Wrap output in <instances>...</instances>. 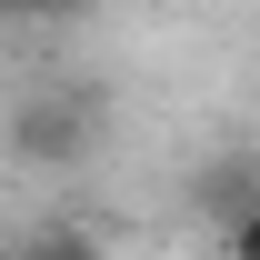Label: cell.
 <instances>
[{"label":"cell","instance_id":"obj_4","mask_svg":"<svg viewBox=\"0 0 260 260\" xmlns=\"http://www.w3.org/2000/svg\"><path fill=\"white\" fill-rule=\"evenodd\" d=\"M210 250H220V260H260V210H240V220H230Z\"/></svg>","mask_w":260,"mask_h":260},{"label":"cell","instance_id":"obj_3","mask_svg":"<svg viewBox=\"0 0 260 260\" xmlns=\"http://www.w3.org/2000/svg\"><path fill=\"white\" fill-rule=\"evenodd\" d=\"M90 20V0H0V30H20V40H70Z\"/></svg>","mask_w":260,"mask_h":260},{"label":"cell","instance_id":"obj_1","mask_svg":"<svg viewBox=\"0 0 260 260\" xmlns=\"http://www.w3.org/2000/svg\"><path fill=\"white\" fill-rule=\"evenodd\" d=\"M100 150V100L70 90V80H50V90L10 100V160L20 170H80Z\"/></svg>","mask_w":260,"mask_h":260},{"label":"cell","instance_id":"obj_2","mask_svg":"<svg viewBox=\"0 0 260 260\" xmlns=\"http://www.w3.org/2000/svg\"><path fill=\"white\" fill-rule=\"evenodd\" d=\"M10 260H120V250H110L90 220H70V210H40V220L10 240Z\"/></svg>","mask_w":260,"mask_h":260},{"label":"cell","instance_id":"obj_5","mask_svg":"<svg viewBox=\"0 0 260 260\" xmlns=\"http://www.w3.org/2000/svg\"><path fill=\"white\" fill-rule=\"evenodd\" d=\"M0 260H10V240H0Z\"/></svg>","mask_w":260,"mask_h":260}]
</instances>
